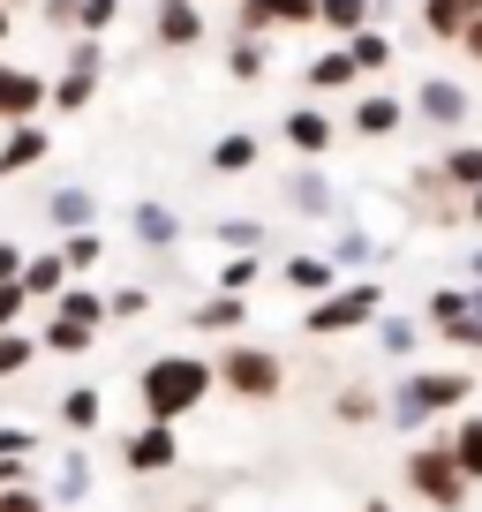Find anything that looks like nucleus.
Here are the masks:
<instances>
[{
	"mask_svg": "<svg viewBox=\"0 0 482 512\" xmlns=\"http://www.w3.org/2000/svg\"><path fill=\"white\" fill-rule=\"evenodd\" d=\"M23 302H31V294H23V279H0V332L23 317Z\"/></svg>",
	"mask_w": 482,
	"mask_h": 512,
	"instance_id": "40",
	"label": "nucleus"
},
{
	"mask_svg": "<svg viewBox=\"0 0 482 512\" xmlns=\"http://www.w3.org/2000/svg\"><path fill=\"white\" fill-rule=\"evenodd\" d=\"M38 159H46V128L38 121H8V136H0V181L31 174Z\"/></svg>",
	"mask_w": 482,
	"mask_h": 512,
	"instance_id": "11",
	"label": "nucleus"
},
{
	"mask_svg": "<svg viewBox=\"0 0 482 512\" xmlns=\"http://www.w3.org/2000/svg\"><path fill=\"white\" fill-rule=\"evenodd\" d=\"M475 16H482V0H422V31H430L437 46H460Z\"/></svg>",
	"mask_w": 482,
	"mask_h": 512,
	"instance_id": "12",
	"label": "nucleus"
},
{
	"mask_svg": "<svg viewBox=\"0 0 482 512\" xmlns=\"http://www.w3.org/2000/svg\"><path fill=\"white\" fill-rule=\"evenodd\" d=\"M98 98V68H61V83H46V106L61 113H83Z\"/></svg>",
	"mask_w": 482,
	"mask_h": 512,
	"instance_id": "21",
	"label": "nucleus"
},
{
	"mask_svg": "<svg viewBox=\"0 0 482 512\" xmlns=\"http://www.w3.org/2000/svg\"><path fill=\"white\" fill-rule=\"evenodd\" d=\"M61 415H68V430H91V422H98V392H68Z\"/></svg>",
	"mask_w": 482,
	"mask_h": 512,
	"instance_id": "38",
	"label": "nucleus"
},
{
	"mask_svg": "<svg viewBox=\"0 0 482 512\" xmlns=\"http://www.w3.org/2000/svg\"><path fill=\"white\" fill-rule=\"evenodd\" d=\"M377 347H385V354H407V347H415V324H407V317H385V332H377Z\"/></svg>",
	"mask_w": 482,
	"mask_h": 512,
	"instance_id": "39",
	"label": "nucleus"
},
{
	"mask_svg": "<svg viewBox=\"0 0 482 512\" xmlns=\"http://www.w3.org/2000/svg\"><path fill=\"white\" fill-rule=\"evenodd\" d=\"M219 241H226V249H257V241H264V226H257V219H241V226L226 219V226H219Z\"/></svg>",
	"mask_w": 482,
	"mask_h": 512,
	"instance_id": "41",
	"label": "nucleus"
},
{
	"mask_svg": "<svg viewBox=\"0 0 482 512\" xmlns=\"http://www.w3.org/2000/svg\"><path fill=\"white\" fill-rule=\"evenodd\" d=\"M287 144L302 151V159H324V151H332V113L294 106V113H287Z\"/></svg>",
	"mask_w": 482,
	"mask_h": 512,
	"instance_id": "15",
	"label": "nucleus"
},
{
	"mask_svg": "<svg viewBox=\"0 0 482 512\" xmlns=\"http://www.w3.org/2000/svg\"><path fill=\"white\" fill-rule=\"evenodd\" d=\"M460 309H467V294H460V287H445V294H430V317H437V324H445V317H460Z\"/></svg>",
	"mask_w": 482,
	"mask_h": 512,
	"instance_id": "45",
	"label": "nucleus"
},
{
	"mask_svg": "<svg viewBox=\"0 0 482 512\" xmlns=\"http://www.w3.org/2000/svg\"><path fill=\"white\" fill-rule=\"evenodd\" d=\"M249 166H257V136L249 128H234V136L211 144V174H249Z\"/></svg>",
	"mask_w": 482,
	"mask_h": 512,
	"instance_id": "23",
	"label": "nucleus"
},
{
	"mask_svg": "<svg viewBox=\"0 0 482 512\" xmlns=\"http://www.w3.org/2000/svg\"><path fill=\"white\" fill-rule=\"evenodd\" d=\"M347 61H354V76H385L392 68V38L362 23V31H347Z\"/></svg>",
	"mask_w": 482,
	"mask_h": 512,
	"instance_id": "19",
	"label": "nucleus"
},
{
	"mask_svg": "<svg viewBox=\"0 0 482 512\" xmlns=\"http://www.w3.org/2000/svg\"><path fill=\"white\" fill-rule=\"evenodd\" d=\"M23 272V249H16V241H0V279H16Z\"/></svg>",
	"mask_w": 482,
	"mask_h": 512,
	"instance_id": "46",
	"label": "nucleus"
},
{
	"mask_svg": "<svg viewBox=\"0 0 482 512\" xmlns=\"http://www.w3.org/2000/svg\"><path fill=\"white\" fill-rule=\"evenodd\" d=\"M46 219L61 226V234H76V226H91V219H98V196H91V189H76V181H68V189H53Z\"/></svg>",
	"mask_w": 482,
	"mask_h": 512,
	"instance_id": "20",
	"label": "nucleus"
},
{
	"mask_svg": "<svg viewBox=\"0 0 482 512\" xmlns=\"http://www.w3.org/2000/svg\"><path fill=\"white\" fill-rule=\"evenodd\" d=\"M475 279H482V249H475Z\"/></svg>",
	"mask_w": 482,
	"mask_h": 512,
	"instance_id": "50",
	"label": "nucleus"
},
{
	"mask_svg": "<svg viewBox=\"0 0 482 512\" xmlns=\"http://www.w3.org/2000/svg\"><path fill=\"white\" fill-rule=\"evenodd\" d=\"M174 460H181V437H174V422H151V430L129 445V467H136V475H166Z\"/></svg>",
	"mask_w": 482,
	"mask_h": 512,
	"instance_id": "13",
	"label": "nucleus"
},
{
	"mask_svg": "<svg viewBox=\"0 0 482 512\" xmlns=\"http://www.w3.org/2000/svg\"><path fill=\"white\" fill-rule=\"evenodd\" d=\"M129 234L144 241V249H174V241H181V219H174L166 204H136V211H129Z\"/></svg>",
	"mask_w": 482,
	"mask_h": 512,
	"instance_id": "17",
	"label": "nucleus"
},
{
	"mask_svg": "<svg viewBox=\"0 0 482 512\" xmlns=\"http://www.w3.org/2000/svg\"><path fill=\"white\" fill-rule=\"evenodd\" d=\"M460 46H467V61H475V68H482V16H475V23H467V38H460Z\"/></svg>",
	"mask_w": 482,
	"mask_h": 512,
	"instance_id": "47",
	"label": "nucleus"
},
{
	"mask_svg": "<svg viewBox=\"0 0 482 512\" xmlns=\"http://www.w3.org/2000/svg\"><path fill=\"white\" fill-rule=\"evenodd\" d=\"M151 38H159L166 53H189L196 38H204V8H196V0H159V8H151Z\"/></svg>",
	"mask_w": 482,
	"mask_h": 512,
	"instance_id": "7",
	"label": "nucleus"
},
{
	"mask_svg": "<svg viewBox=\"0 0 482 512\" xmlns=\"http://www.w3.org/2000/svg\"><path fill=\"white\" fill-rule=\"evenodd\" d=\"M144 309H151V294H144V287H121V294L106 302V317H144Z\"/></svg>",
	"mask_w": 482,
	"mask_h": 512,
	"instance_id": "42",
	"label": "nucleus"
},
{
	"mask_svg": "<svg viewBox=\"0 0 482 512\" xmlns=\"http://www.w3.org/2000/svg\"><path fill=\"white\" fill-rule=\"evenodd\" d=\"M467 400V377L460 369H422V377H407L400 392V422H422V415H445V407Z\"/></svg>",
	"mask_w": 482,
	"mask_h": 512,
	"instance_id": "4",
	"label": "nucleus"
},
{
	"mask_svg": "<svg viewBox=\"0 0 482 512\" xmlns=\"http://www.w3.org/2000/svg\"><path fill=\"white\" fill-rule=\"evenodd\" d=\"M8 23H16V16H8V0H0V38H8Z\"/></svg>",
	"mask_w": 482,
	"mask_h": 512,
	"instance_id": "49",
	"label": "nucleus"
},
{
	"mask_svg": "<svg viewBox=\"0 0 482 512\" xmlns=\"http://www.w3.org/2000/svg\"><path fill=\"white\" fill-rule=\"evenodd\" d=\"M211 377L226 384V392H234V400H279V384H287V362H279L272 347H226L219 354V369H211Z\"/></svg>",
	"mask_w": 482,
	"mask_h": 512,
	"instance_id": "2",
	"label": "nucleus"
},
{
	"mask_svg": "<svg viewBox=\"0 0 482 512\" xmlns=\"http://www.w3.org/2000/svg\"><path fill=\"white\" fill-rule=\"evenodd\" d=\"M61 317L68 324H98V317H106V302H98L91 287H61Z\"/></svg>",
	"mask_w": 482,
	"mask_h": 512,
	"instance_id": "32",
	"label": "nucleus"
},
{
	"mask_svg": "<svg viewBox=\"0 0 482 512\" xmlns=\"http://www.w3.org/2000/svg\"><path fill=\"white\" fill-rule=\"evenodd\" d=\"M241 317H249L241 294H211V302H196V332H241Z\"/></svg>",
	"mask_w": 482,
	"mask_h": 512,
	"instance_id": "25",
	"label": "nucleus"
},
{
	"mask_svg": "<svg viewBox=\"0 0 482 512\" xmlns=\"http://www.w3.org/2000/svg\"><path fill=\"white\" fill-rule=\"evenodd\" d=\"M204 392H211V362H196V354H166V362L144 369V407H151V422L189 415Z\"/></svg>",
	"mask_w": 482,
	"mask_h": 512,
	"instance_id": "1",
	"label": "nucleus"
},
{
	"mask_svg": "<svg viewBox=\"0 0 482 512\" xmlns=\"http://www.w3.org/2000/svg\"><path fill=\"white\" fill-rule=\"evenodd\" d=\"M16 279H23V294H61L76 272H68L61 249H53V256H23V272H16Z\"/></svg>",
	"mask_w": 482,
	"mask_h": 512,
	"instance_id": "22",
	"label": "nucleus"
},
{
	"mask_svg": "<svg viewBox=\"0 0 482 512\" xmlns=\"http://www.w3.org/2000/svg\"><path fill=\"white\" fill-rule=\"evenodd\" d=\"M226 76H234V83H257L264 76V38H234V46H226Z\"/></svg>",
	"mask_w": 482,
	"mask_h": 512,
	"instance_id": "28",
	"label": "nucleus"
},
{
	"mask_svg": "<svg viewBox=\"0 0 482 512\" xmlns=\"http://www.w3.org/2000/svg\"><path fill=\"white\" fill-rule=\"evenodd\" d=\"M347 83H362V76H354V61H347V46L309 61V91H347Z\"/></svg>",
	"mask_w": 482,
	"mask_h": 512,
	"instance_id": "27",
	"label": "nucleus"
},
{
	"mask_svg": "<svg viewBox=\"0 0 482 512\" xmlns=\"http://www.w3.org/2000/svg\"><path fill=\"white\" fill-rule=\"evenodd\" d=\"M113 16H121V0H76V31L83 38H106Z\"/></svg>",
	"mask_w": 482,
	"mask_h": 512,
	"instance_id": "30",
	"label": "nucleus"
},
{
	"mask_svg": "<svg viewBox=\"0 0 482 512\" xmlns=\"http://www.w3.org/2000/svg\"><path fill=\"white\" fill-rule=\"evenodd\" d=\"M279 279H287L294 294H332V287H339V264H332V256H302V249H294Z\"/></svg>",
	"mask_w": 482,
	"mask_h": 512,
	"instance_id": "16",
	"label": "nucleus"
},
{
	"mask_svg": "<svg viewBox=\"0 0 482 512\" xmlns=\"http://www.w3.org/2000/svg\"><path fill=\"white\" fill-rule=\"evenodd\" d=\"M407 196L422 204V219H430V226H460L467 219V196L452 189L437 166H415V174H407Z\"/></svg>",
	"mask_w": 482,
	"mask_h": 512,
	"instance_id": "6",
	"label": "nucleus"
},
{
	"mask_svg": "<svg viewBox=\"0 0 482 512\" xmlns=\"http://www.w3.org/2000/svg\"><path fill=\"white\" fill-rule=\"evenodd\" d=\"M400 121H407V106H400V98H354V113H347V128H354V136H392Z\"/></svg>",
	"mask_w": 482,
	"mask_h": 512,
	"instance_id": "18",
	"label": "nucleus"
},
{
	"mask_svg": "<svg viewBox=\"0 0 482 512\" xmlns=\"http://www.w3.org/2000/svg\"><path fill=\"white\" fill-rule=\"evenodd\" d=\"M249 279H257V256H249V249H234V256L219 264V294H249Z\"/></svg>",
	"mask_w": 482,
	"mask_h": 512,
	"instance_id": "33",
	"label": "nucleus"
},
{
	"mask_svg": "<svg viewBox=\"0 0 482 512\" xmlns=\"http://www.w3.org/2000/svg\"><path fill=\"white\" fill-rule=\"evenodd\" d=\"M38 339H16V332H0V377H16V369H31Z\"/></svg>",
	"mask_w": 482,
	"mask_h": 512,
	"instance_id": "35",
	"label": "nucleus"
},
{
	"mask_svg": "<svg viewBox=\"0 0 482 512\" xmlns=\"http://www.w3.org/2000/svg\"><path fill=\"white\" fill-rule=\"evenodd\" d=\"M98 256H106V241H98L91 226H76V234H61V264H68V272H91Z\"/></svg>",
	"mask_w": 482,
	"mask_h": 512,
	"instance_id": "29",
	"label": "nucleus"
},
{
	"mask_svg": "<svg viewBox=\"0 0 482 512\" xmlns=\"http://www.w3.org/2000/svg\"><path fill=\"white\" fill-rule=\"evenodd\" d=\"M407 482H415L422 497H437V505H452V497H460V460H452V452H415V460H407Z\"/></svg>",
	"mask_w": 482,
	"mask_h": 512,
	"instance_id": "10",
	"label": "nucleus"
},
{
	"mask_svg": "<svg viewBox=\"0 0 482 512\" xmlns=\"http://www.w3.org/2000/svg\"><path fill=\"white\" fill-rule=\"evenodd\" d=\"M445 347H467V354L482 347V317H475V309H460V317H445Z\"/></svg>",
	"mask_w": 482,
	"mask_h": 512,
	"instance_id": "34",
	"label": "nucleus"
},
{
	"mask_svg": "<svg viewBox=\"0 0 482 512\" xmlns=\"http://www.w3.org/2000/svg\"><path fill=\"white\" fill-rule=\"evenodd\" d=\"M377 309H385V294H377L370 279H347V287L317 294V309H309V332H317V339H332V332H362Z\"/></svg>",
	"mask_w": 482,
	"mask_h": 512,
	"instance_id": "3",
	"label": "nucleus"
},
{
	"mask_svg": "<svg viewBox=\"0 0 482 512\" xmlns=\"http://www.w3.org/2000/svg\"><path fill=\"white\" fill-rule=\"evenodd\" d=\"M370 415H377L370 392H339V422H370Z\"/></svg>",
	"mask_w": 482,
	"mask_h": 512,
	"instance_id": "43",
	"label": "nucleus"
},
{
	"mask_svg": "<svg viewBox=\"0 0 482 512\" xmlns=\"http://www.w3.org/2000/svg\"><path fill=\"white\" fill-rule=\"evenodd\" d=\"M38 347H53V354H83V347H91V324H68V317H53Z\"/></svg>",
	"mask_w": 482,
	"mask_h": 512,
	"instance_id": "31",
	"label": "nucleus"
},
{
	"mask_svg": "<svg viewBox=\"0 0 482 512\" xmlns=\"http://www.w3.org/2000/svg\"><path fill=\"white\" fill-rule=\"evenodd\" d=\"M38 16H46L53 31H76V0H38Z\"/></svg>",
	"mask_w": 482,
	"mask_h": 512,
	"instance_id": "44",
	"label": "nucleus"
},
{
	"mask_svg": "<svg viewBox=\"0 0 482 512\" xmlns=\"http://www.w3.org/2000/svg\"><path fill=\"white\" fill-rule=\"evenodd\" d=\"M370 256H377V249H370V234H362V226H347V234L332 241V264H370Z\"/></svg>",
	"mask_w": 482,
	"mask_h": 512,
	"instance_id": "36",
	"label": "nucleus"
},
{
	"mask_svg": "<svg viewBox=\"0 0 482 512\" xmlns=\"http://www.w3.org/2000/svg\"><path fill=\"white\" fill-rule=\"evenodd\" d=\"M467 219H475V226H482V189H467Z\"/></svg>",
	"mask_w": 482,
	"mask_h": 512,
	"instance_id": "48",
	"label": "nucleus"
},
{
	"mask_svg": "<svg viewBox=\"0 0 482 512\" xmlns=\"http://www.w3.org/2000/svg\"><path fill=\"white\" fill-rule=\"evenodd\" d=\"M370 16H377V0H317V23H324V31H339V38L362 31Z\"/></svg>",
	"mask_w": 482,
	"mask_h": 512,
	"instance_id": "26",
	"label": "nucleus"
},
{
	"mask_svg": "<svg viewBox=\"0 0 482 512\" xmlns=\"http://www.w3.org/2000/svg\"><path fill=\"white\" fill-rule=\"evenodd\" d=\"M452 460H460V475H482V422H467V430H460Z\"/></svg>",
	"mask_w": 482,
	"mask_h": 512,
	"instance_id": "37",
	"label": "nucleus"
},
{
	"mask_svg": "<svg viewBox=\"0 0 482 512\" xmlns=\"http://www.w3.org/2000/svg\"><path fill=\"white\" fill-rule=\"evenodd\" d=\"M287 204H294V211H309V219H332L339 196H332V181H324L317 166H294V174H287Z\"/></svg>",
	"mask_w": 482,
	"mask_h": 512,
	"instance_id": "14",
	"label": "nucleus"
},
{
	"mask_svg": "<svg viewBox=\"0 0 482 512\" xmlns=\"http://www.w3.org/2000/svg\"><path fill=\"white\" fill-rule=\"evenodd\" d=\"M38 106H46V76L0 61V121H38Z\"/></svg>",
	"mask_w": 482,
	"mask_h": 512,
	"instance_id": "8",
	"label": "nucleus"
},
{
	"mask_svg": "<svg viewBox=\"0 0 482 512\" xmlns=\"http://www.w3.org/2000/svg\"><path fill=\"white\" fill-rule=\"evenodd\" d=\"M437 174H445L460 196H467V189H482V144H452L445 159H437Z\"/></svg>",
	"mask_w": 482,
	"mask_h": 512,
	"instance_id": "24",
	"label": "nucleus"
},
{
	"mask_svg": "<svg viewBox=\"0 0 482 512\" xmlns=\"http://www.w3.org/2000/svg\"><path fill=\"white\" fill-rule=\"evenodd\" d=\"M467 106H475V98H467L452 76H430V83L415 91V106H407V113H422L430 128H460V121H467Z\"/></svg>",
	"mask_w": 482,
	"mask_h": 512,
	"instance_id": "9",
	"label": "nucleus"
},
{
	"mask_svg": "<svg viewBox=\"0 0 482 512\" xmlns=\"http://www.w3.org/2000/svg\"><path fill=\"white\" fill-rule=\"evenodd\" d=\"M317 0H241L234 8V38H264V31H309Z\"/></svg>",
	"mask_w": 482,
	"mask_h": 512,
	"instance_id": "5",
	"label": "nucleus"
}]
</instances>
